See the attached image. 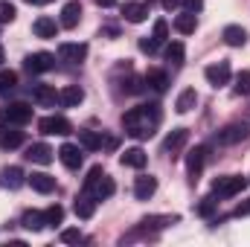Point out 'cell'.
I'll return each instance as SVG.
<instances>
[{
    "label": "cell",
    "instance_id": "cell-44",
    "mask_svg": "<svg viewBox=\"0 0 250 247\" xmlns=\"http://www.w3.org/2000/svg\"><path fill=\"white\" fill-rule=\"evenodd\" d=\"M102 145H105L108 151H114V148L120 145V140H117V137H105V140H102Z\"/></svg>",
    "mask_w": 250,
    "mask_h": 247
},
{
    "label": "cell",
    "instance_id": "cell-13",
    "mask_svg": "<svg viewBox=\"0 0 250 247\" xmlns=\"http://www.w3.org/2000/svg\"><path fill=\"white\" fill-rule=\"evenodd\" d=\"M23 184H26V175H23L21 166H6V169H0V186H3V189H21Z\"/></svg>",
    "mask_w": 250,
    "mask_h": 247
},
{
    "label": "cell",
    "instance_id": "cell-48",
    "mask_svg": "<svg viewBox=\"0 0 250 247\" xmlns=\"http://www.w3.org/2000/svg\"><path fill=\"white\" fill-rule=\"evenodd\" d=\"M6 62V50H3V44H0V64Z\"/></svg>",
    "mask_w": 250,
    "mask_h": 247
},
{
    "label": "cell",
    "instance_id": "cell-33",
    "mask_svg": "<svg viewBox=\"0 0 250 247\" xmlns=\"http://www.w3.org/2000/svg\"><path fill=\"white\" fill-rule=\"evenodd\" d=\"M15 84H18V73L15 70H0V96L12 93Z\"/></svg>",
    "mask_w": 250,
    "mask_h": 247
},
{
    "label": "cell",
    "instance_id": "cell-19",
    "mask_svg": "<svg viewBox=\"0 0 250 247\" xmlns=\"http://www.w3.org/2000/svg\"><path fill=\"white\" fill-rule=\"evenodd\" d=\"M154 192H157V178H151V175H140V178L134 181V198H137V201H148Z\"/></svg>",
    "mask_w": 250,
    "mask_h": 247
},
{
    "label": "cell",
    "instance_id": "cell-46",
    "mask_svg": "<svg viewBox=\"0 0 250 247\" xmlns=\"http://www.w3.org/2000/svg\"><path fill=\"white\" fill-rule=\"evenodd\" d=\"M96 3H99V6H102V9H111V6H114V3H117V0H96Z\"/></svg>",
    "mask_w": 250,
    "mask_h": 247
},
{
    "label": "cell",
    "instance_id": "cell-10",
    "mask_svg": "<svg viewBox=\"0 0 250 247\" xmlns=\"http://www.w3.org/2000/svg\"><path fill=\"white\" fill-rule=\"evenodd\" d=\"M148 9H151V0L148 3L146 0H128V3H123V15L128 23H143L148 18Z\"/></svg>",
    "mask_w": 250,
    "mask_h": 247
},
{
    "label": "cell",
    "instance_id": "cell-20",
    "mask_svg": "<svg viewBox=\"0 0 250 247\" xmlns=\"http://www.w3.org/2000/svg\"><path fill=\"white\" fill-rule=\"evenodd\" d=\"M26 184L32 186L35 192H41V195H50L56 189V178L47 175V172H32V175H26Z\"/></svg>",
    "mask_w": 250,
    "mask_h": 247
},
{
    "label": "cell",
    "instance_id": "cell-17",
    "mask_svg": "<svg viewBox=\"0 0 250 247\" xmlns=\"http://www.w3.org/2000/svg\"><path fill=\"white\" fill-rule=\"evenodd\" d=\"M32 99L41 105V108H53L59 102V93L53 84H32Z\"/></svg>",
    "mask_w": 250,
    "mask_h": 247
},
{
    "label": "cell",
    "instance_id": "cell-27",
    "mask_svg": "<svg viewBox=\"0 0 250 247\" xmlns=\"http://www.w3.org/2000/svg\"><path fill=\"white\" fill-rule=\"evenodd\" d=\"M221 38H224V44H227V47H245V44H248V32H245L242 26H236V23L224 26Z\"/></svg>",
    "mask_w": 250,
    "mask_h": 247
},
{
    "label": "cell",
    "instance_id": "cell-5",
    "mask_svg": "<svg viewBox=\"0 0 250 247\" xmlns=\"http://www.w3.org/2000/svg\"><path fill=\"white\" fill-rule=\"evenodd\" d=\"M207 154H209V148H207V145H195V148L187 154V172H189V181H192V184L201 178L204 163H207Z\"/></svg>",
    "mask_w": 250,
    "mask_h": 247
},
{
    "label": "cell",
    "instance_id": "cell-3",
    "mask_svg": "<svg viewBox=\"0 0 250 247\" xmlns=\"http://www.w3.org/2000/svg\"><path fill=\"white\" fill-rule=\"evenodd\" d=\"M38 131H41V134H59V137H67V134H73V125H70L67 117L53 114V117L38 120Z\"/></svg>",
    "mask_w": 250,
    "mask_h": 247
},
{
    "label": "cell",
    "instance_id": "cell-35",
    "mask_svg": "<svg viewBox=\"0 0 250 247\" xmlns=\"http://www.w3.org/2000/svg\"><path fill=\"white\" fill-rule=\"evenodd\" d=\"M215 206H218V201H215V198L209 195V198H204V201H201V204L195 206V212H198L201 218H212V215H215Z\"/></svg>",
    "mask_w": 250,
    "mask_h": 247
},
{
    "label": "cell",
    "instance_id": "cell-38",
    "mask_svg": "<svg viewBox=\"0 0 250 247\" xmlns=\"http://www.w3.org/2000/svg\"><path fill=\"white\" fill-rule=\"evenodd\" d=\"M236 93L239 96H250V70L236 76Z\"/></svg>",
    "mask_w": 250,
    "mask_h": 247
},
{
    "label": "cell",
    "instance_id": "cell-42",
    "mask_svg": "<svg viewBox=\"0 0 250 247\" xmlns=\"http://www.w3.org/2000/svg\"><path fill=\"white\" fill-rule=\"evenodd\" d=\"M233 215H236V218H242V215H250V198H248V201H242V204L233 209Z\"/></svg>",
    "mask_w": 250,
    "mask_h": 247
},
{
    "label": "cell",
    "instance_id": "cell-2",
    "mask_svg": "<svg viewBox=\"0 0 250 247\" xmlns=\"http://www.w3.org/2000/svg\"><path fill=\"white\" fill-rule=\"evenodd\" d=\"M245 186H248V178H242V175L218 178V181L212 184V198H233V195H239Z\"/></svg>",
    "mask_w": 250,
    "mask_h": 247
},
{
    "label": "cell",
    "instance_id": "cell-40",
    "mask_svg": "<svg viewBox=\"0 0 250 247\" xmlns=\"http://www.w3.org/2000/svg\"><path fill=\"white\" fill-rule=\"evenodd\" d=\"M62 242H64V245H82V242H84V236H82L79 230H62Z\"/></svg>",
    "mask_w": 250,
    "mask_h": 247
},
{
    "label": "cell",
    "instance_id": "cell-22",
    "mask_svg": "<svg viewBox=\"0 0 250 247\" xmlns=\"http://www.w3.org/2000/svg\"><path fill=\"white\" fill-rule=\"evenodd\" d=\"M73 209H76V215H79L82 221H87V218H93V212H96V198L87 195V192H82V195L76 198Z\"/></svg>",
    "mask_w": 250,
    "mask_h": 247
},
{
    "label": "cell",
    "instance_id": "cell-29",
    "mask_svg": "<svg viewBox=\"0 0 250 247\" xmlns=\"http://www.w3.org/2000/svg\"><path fill=\"white\" fill-rule=\"evenodd\" d=\"M195 105H198V93H195V87H187V90H181V96L175 102V111L178 114H189Z\"/></svg>",
    "mask_w": 250,
    "mask_h": 247
},
{
    "label": "cell",
    "instance_id": "cell-37",
    "mask_svg": "<svg viewBox=\"0 0 250 247\" xmlns=\"http://www.w3.org/2000/svg\"><path fill=\"white\" fill-rule=\"evenodd\" d=\"M18 18V9H15V3H9V0H0V23H12Z\"/></svg>",
    "mask_w": 250,
    "mask_h": 247
},
{
    "label": "cell",
    "instance_id": "cell-26",
    "mask_svg": "<svg viewBox=\"0 0 250 247\" xmlns=\"http://www.w3.org/2000/svg\"><path fill=\"white\" fill-rule=\"evenodd\" d=\"M59 102H62L64 108H76V105L84 102V90L79 84H67L62 93H59Z\"/></svg>",
    "mask_w": 250,
    "mask_h": 247
},
{
    "label": "cell",
    "instance_id": "cell-30",
    "mask_svg": "<svg viewBox=\"0 0 250 247\" xmlns=\"http://www.w3.org/2000/svg\"><path fill=\"white\" fill-rule=\"evenodd\" d=\"M195 26H198L195 12H184V15H178V18H175V29H178L181 35H192V32H195Z\"/></svg>",
    "mask_w": 250,
    "mask_h": 247
},
{
    "label": "cell",
    "instance_id": "cell-36",
    "mask_svg": "<svg viewBox=\"0 0 250 247\" xmlns=\"http://www.w3.org/2000/svg\"><path fill=\"white\" fill-rule=\"evenodd\" d=\"M151 38L157 41V44H166L169 41V23L160 18V21H154V32H151Z\"/></svg>",
    "mask_w": 250,
    "mask_h": 247
},
{
    "label": "cell",
    "instance_id": "cell-21",
    "mask_svg": "<svg viewBox=\"0 0 250 247\" xmlns=\"http://www.w3.org/2000/svg\"><path fill=\"white\" fill-rule=\"evenodd\" d=\"M120 163L128 166V169H143V166L148 163V154H146L140 145H134V148H125L123 154H120Z\"/></svg>",
    "mask_w": 250,
    "mask_h": 247
},
{
    "label": "cell",
    "instance_id": "cell-15",
    "mask_svg": "<svg viewBox=\"0 0 250 247\" xmlns=\"http://www.w3.org/2000/svg\"><path fill=\"white\" fill-rule=\"evenodd\" d=\"M79 21H82V3H79V0H70V3H64L59 23H62L64 29H76V26H79Z\"/></svg>",
    "mask_w": 250,
    "mask_h": 247
},
{
    "label": "cell",
    "instance_id": "cell-6",
    "mask_svg": "<svg viewBox=\"0 0 250 247\" xmlns=\"http://www.w3.org/2000/svg\"><path fill=\"white\" fill-rule=\"evenodd\" d=\"M56 67V56L53 53H29L23 59V70L26 73H47Z\"/></svg>",
    "mask_w": 250,
    "mask_h": 247
},
{
    "label": "cell",
    "instance_id": "cell-31",
    "mask_svg": "<svg viewBox=\"0 0 250 247\" xmlns=\"http://www.w3.org/2000/svg\"><path fill=\"white\" fill-rule=\"evenodd\" d=\"M184 59H187V50H184V44H181V41H172V44L166 47V62L178 70V67L184 64Z\"/></svg>",
    "mask_w": 250,
    "mask_h": 247
},
{
    "label": "cell",
    "instance_id": "cell-14",
    "mask_svg": "<svg viewBox=\"0 0 250 247\" xmlns=\"http://www.w3.org/2000/svg\"><path fill=\"white\" fill-rule=\"evenodd\" d=\"M53 157H56V151H53L47 143H32V145L26 148V160L38 163V166H47V163H53Z\"/></svg>",
    "mask_w": 250,
    "mask_h": 247
},
{
    "label": "cell",
    "instance_id": "cell-24",
    "mask_svg": "<svg viewBox=\"0 0 250 247\" xmlns=\"http://www.w3.org/2000/svg\"><path fill=\"white\" fill-rule=\"evenodd\" d=\"M114 192H117V184H114V178H108V175H102L96 184L87 189V195H93L96 201H105V198H111Z\"/></svg>",
    "mask_w": 250,
    "mask_h": 247
},
{
    "label": "cell",
    "instance_id": "cell-23",
    "mask_svg": "<svg viewBox=\"0 0 250 247\" xmlns=\"http://www.w3.org/2000/svg\"><path fill=\"white\" fill-rule=\"evenodd\" d=\"M59 160H62L67 169H79L82 166V148L73 145V143H64L62 148H59Z\"/></svg>",
    "mask_w": 250,
    "mask_h": 247
},
{
    "label": "cell",
    "instance_id": "cell-32",
    "mask_svg": "<svg viewBox=\"0 0 250 247\" xmlns=\"http://www.w3.org/2000/svg\"><path fill=\"white\" fill-rule=\"evenodd\" d=\"M79 145L87 151H99L102 148V137L96 131H79Z\"/></svg>",
    "mask_w": 250,
    "mask_h": 247
},
{
    "label": "cell",
    "instance_id": "cell-45",
    "mask_svg": "<svg viewBox=\"0 0 250 247\" xmlns=\"http://www.w3.org/2000/svg\"><path fill=\"white\" fill-rule=\"evenodd\" d=\"M181 3H184V0H163V9H166V12H172V9H178Z\"/></svg>",
    "mask_w": 250,
    "mask_h": 247
},
{
    "label": "cell",
    "instance_id": "cell-12",
    "mask_svg": "<svg viewBox=\"0 0 250 247\" xmlns=\"http://www.w3.org/2000/svg\"><path fill=\"white\" fill-rule=\"evenodd\" d=\"M169 224H178V215H148L137 224V233H151V230H166Z\"/></svg>",
    "mask_w": 250,
    "mask_h": 247
},
{
    "label": "cell",
    "instance_id": "cell-25",
    "mask_svg": "<svg viewBox=\"0 0 250 247\" xmlns=\"http://www.w3.org/2000/svg\"><path fill=\"white\" fill-rule=\"evenodd\" d=\"M21 227H23V230H29V233H41V230L47 227L44 212H38V209H26V212L21 215Z\"/></svg>",
    "mask_w": 250,
    "mask_h": 247
},
{
    "label": "cell",
    "instance_id": "cell-9",
    "mask_svg": "<svg viewBox=\"0 0 250 247\" xmlns=\"http://www.w3.org/2000/svg\"><path fill=\"white\" fill-rule=\"evenodd\" d=\"M59 59L70 64H79L87 59V44H79V41H64L59 44Z\"/></svg>",
    "mask_w": 250,
    "mask_h": 247
},
{
    "label": "cell",
    "instance_id": "cell-34",
    "mask_svg": "<svg viewBox=\"0 0 250 247\" xmlns=\"http://www.w3.org/2000/svg\"><path fill=\"white\" fill-rule=\"evenodd\" d=\"M44 221H47V227H59L64 221V209L59 204H53V206H47L44 209Z\"/></svg>",
    "mask_w": 250,
    "mask_h": 247
},
{
    "label": "cell",
    "instance_id": "cell-7",
    "mask_svg": "<svg viewBox=\"0 0 250 247\" xmlns=\"http://www.w3.org/2000/svg\"><path fill=\"white\" fill-rule=\"evenodd\" d=\"M248 134H250V128L245 123H230L218 131V143L221 145H236V143L248 140Z\"/></svg>",
    "mask_w": 250,
    "mask_h": 247
},
{
    "label": "cell",
    "instance_id": "cell-11",
    "mask_svg": "<svg viewBox=\"0 0 250 247\" xmlns=\"http://www.w3.org/2000/svg\"><path fill=\"white\" fill-rule=\"evenodd\" d=\"M187 140H189V131H187V128H175V131L163 140V151H166L169 157H178V154L184 151Z\"/></svg>",
    "mask_w": 250,
    "mask_h": 247
},
{
    "label": "cell",
    "instance_id": "cell-47",
    "mask_svg": "<svg viewBox=\"0 0 250 247\" xmlns=\"http://www.w3.org/2000/svg\"><path fill=\"white\" fill-rule=\"evenodd\" d=\"M26 3H29V6H47L50 0H26Z\"/></svg>",
    "mask_w": 250,
    "mask_h": 247
},
{
    "label": "cell",
    "instance_id": "cell-4",
    "mask_svg": "<svg viewBox=\"0 0 250 247\" xmlns=\"http://www.w3.org/2000/svg\"><path fill=\"white\" fill-rule=\"evenodd\" d=\"M29 120H32V108H29L26 102H12V105H6V108H3V123L26 125Z\"/></svg>",
    "mask_w": 250,
    "mask_h": 247
},
{
    "label": "cell",
    "instance_id": "cell-49",
    "mask_svg": "<svg viewBox=\"0 0 250 247\" xmlns=\"http://www.w3.org/2000/svg\"><path fill=\"white\" fill-rule=\"evenodd\" d=\"M248 181H250V178H248Z\"/></svg>",
    "mask_w": 250,
    "mask_h": 247
},
{
    "label": "cell",
    "instance_id": "cell-18",
    "mask_svg": "<svg viewBox=\"0 0 250 247\" xmlns=\"http://www.w3.org/2000/svg\"><path fill=\"white\" fill-rule=\"evenodd\" d=\"M23 140H26V134L23 131H18V128H0V148L3 151H12V148H21L23 145Z\"/></svg>",
    "mask_w": 250,
    "mask_h": 247
},
{
    "label": "cell",
    "instance_id": "cell-28",
    "mask_svg": "<svg viewBox=\"0 0 250 247\" xmlns=\"http://www.w3.org/2000/svg\"><path fill=\"white\" fill-rule=\"evenodd\" d=\"M143 82L151 87V90H157V93H163L166 87H169V73L166 70H148L146 76H143Z\"/></svg>",
    "mask_w": 250,
    "mask_h": 247
},
{
    "label": "cell",
    "instance_id": "cell-16",
    "mask_svg": "<svg viewBox=\"0 0 250 247\" xmlns=\"http://www.w3.org/2000/svg\"><path fill=\"white\" fill-rule=\"evenodd\" d=\"M59 29H62V23H59L56 18H47V15H41V18L32 23V32H35L38 38H56Z\"/></svg>",
    "mask_w": 250,
    "mask_h": 247
},
{
    "label": "cell",
    "instance_id": "cell-43",
    "mask_svg": "<svg viewBox=\"0 0 250 247\" xmlns=\"http://www.w3.org/2000/svg\"><path fill=\"white\" fill-rule=\"evenodd\" d=\"M184 6H187L189 12H201L204 9V0H184Z\"/></svg>",
    "mask_w": 250,
    "mask_h": 247
},
{
    "label": "cell",
    "instance_id": "cell-41",
    "mask_svg": "<svg viewBox=\"0 0 250 247\" xmlns=\"http://www.w3.org/2000/svg\"><path fill=\"white\" fill-rule=\"evenodd\" d=\"M157 47H160V44H157L154 38H140V50H143V53L151 56V53H157Z\"/></svg>",
    "mask_w": 250,
    "mask_h": 247
},
{
    "label": "cell",
    "instance_id": "cell-8",
    "mask_svg": "<svg viewBox=\"0 0 250 247\" xmlns=\"http://www.w3.org/2000/svg\"><path fill=\"white\" fill-rule=\"evenodd\" d=\"M204 76H207V82H209L212 87H224V84H230V76H233V70H230V62L209 64V67L204 70Z\"/></svg>",
    "mask_w": 250,
    "mask_h": 247
},
{
    "label": "cell",
    "instance_id": "cell-39",
    "mask_svg": "<svg viewBox=\"0 0 250 247\" xmlns=\"http://www.w3.org/2000/svg\"><path fill=\"white\" fill-rule=\"evenodd\" d=\"M102 175H105V169H102V166H93V169H90V172H87V178H84V184H82V189H84V192H87V189H90V186L96 184V181H99V178H102Z\"/></svg>",
    "mask_w": 250,
    "mask_h": 247
},
{
    "label": "cell",
    "instance_id": "cell-1",
    "mask_svg": "<svg viewBox=\"0 0 250 247\" xmlns=\"http://www.w3.org/2000/svg\"><path fill=\"white\" fill-rule=\"evenodd\" d=\"M160 120H163L160 105H157V102H148V105H137V108L125 111L123 114V128H125L128 137L146 140V137H151V134L157 131Z\"/></svg>",
    "mask_w": 250,
    "mask_h": 247
}]
</instances>
